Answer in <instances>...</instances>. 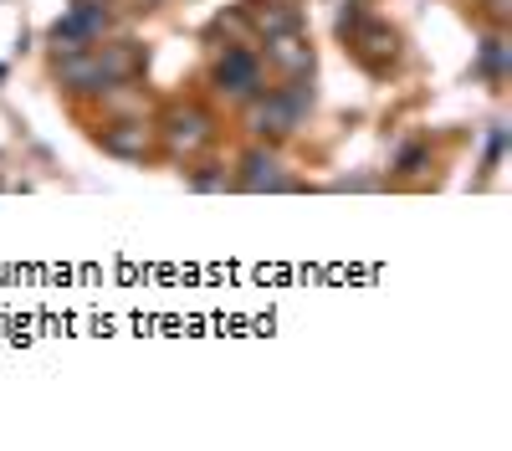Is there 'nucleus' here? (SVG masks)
I'll use <instances>...</instances> for the list:
<instances>
[{
  "label": "nucleus",
  "instance_id": "f257e3e1",
  "mask_svg": "<svg viewBox=\"0 0 512 451\" xmlns=\"http://www.w3.org/2000/svg\"><path fill=\"white\" fill-rule=\"evenodd\" d=\"M308 108H313L308 77H287L282 88H262L256 98H246V123L256 139H287L308 118Z\"/></svg>",
  "mask_w": 512,
  "mask_h": 451
},
{
  "label": "nucleus",
  "instance_id": "f03ea898",
  "mask_svg": "<svg viewBox=\"0 0 512 451\" xmlns=\"http://www.w3.org/2000/svg\"><path fill=\"white\" fill-rule=\"evenodd\" d=\"M216 88L226 93V98H236V103H246V98H256L267 88V72H262V57H256L251 47H231L221 62H216Z\"/></svg>",
  "mask_w": 512,
  "mask_h": 451
},
{
  "label": "nucleus",
  "instance_id": "7ed1b4c3",
  "mask_svg": "<svg viewBox=\"0 0 512 451\" xmlns=\"http://www.w3.org/2000/svg\"><path fill=\"white\" fill-rule=\"evenodd\" d=\"M210 139H216V129H210V113L205 108H169V118H164V149L169 154L195 159Z\"/></svg>",
  "mask_w": 512,
  "mask_h": 451
},
{
  "label": "nucleus",
  "instance_id": "20e7f679",
  "mask_svg": "<svg viewBox=\"0 0 512 451\" xmlns=\"http://www.w3.org/2000/svg\"><path fill=\"white\" fill-rule=\"evenodd\" d=\"M113 26V16L103 11V6H77V11H67V21H57L52 26V41H57V52H88V47H98L103 41V31Z\"/></svg>",
  "mask_w": 512,
  "mask_h": 451
},
{
  "label": "nucleus",
  "instance_id": "39448f33",
  "mask_svg": "<svg viewBox=\"0 0 512 451\" xmlns=\"http://www.w3.org/2000/svg\"><path fill=\"white\" fill-rule=\"evenodd\" d=\"M267 62L282 72V77H308L313 72V47L303 31H282V36H267Z\"/></svg>",
  "mask_w": 512,
  "mask_h": 451
},
{
  "label": "nucleus",
  "instance_id": "423d86ee",
  "mask_svg": "<svg viewBox=\"0 0 512 451\" xmlns=\"http://www.w3.org/2000/svg\"><path fill=\"white\" fill-rule=\"evenodd\" d=\"M241 190H292V175H287V164L272 154V149H251L241 159Z\"/></svg>",
  "mask_w": 512,
  "mask_h": 451
},
{
  "label": "nucleus",
  "instance_id": "0eeeda50",
  "mask_svg": "<svg viewBox=\"0 0 512 451\" xmlns=\"http://www.w3.org/2000/svg\"><path fill=\"white\" fill-rule=\"evenodd\" d=\"M246 21L262 31V36H282V31H303V11L292 0H251Z\"/></svg>",
  "mask_w": 512,
  "mask_h": 451
},
{
  "label": "nucleus",
  "instance_id": "6e6552de",
  "mask_svg": "<svg viewBox=\"0 0 512 451\" xmlns=\"http://www.w3.org/2000/svg\"><path fill=\"white\" fill-rule=\"evenodd\" d=\"M103 149L118 154V159H144L154 149V134L144 129V118H128V123H113V129H103Z\"/></svg>",
  "mask_w": 512,
  "mask_h": 451
},
{
  "label": "nucleus",
  "instance_id": "1a4fd4ad",
  "mask_svg": "<svg viewBox=\"0 0 512 451\" xmlns=\"http://www.w3.org/2000/svg\"><path fill=\"white\" fill-rule=\"evenodd\" d=\"M354 47L369 57V67H374V57H384V52H390L395 57V31H384V26H364L359 36H354Z\"/></svg>",
  "mask_w": 512,
  "mask_h": 451
},
{
  "label": "nucleus",
  "instance_id": "9d476101",
  "mask_svg": "<svg viewBox=\"0 0 512 451\" xmlns=\"http://www.w3.org/2000/svg\"><path fill=\"white\" fill-rule=\"evenodd\" d=\"M482 67H487V77H502L507 72V41L502 36H492L487 47H482Z\"/></svg>",
  "mask_w": 512,
  "mask_h": 451
},
{
  "label": "nucleus",
  "instance_id": "9b49d317",
  "mask_svg": "<svg viewBox=\"0 0 512 451\" xmlns=\"http://www.w3.org/2000/svg\"><path fill=\"white\" fill-rule=\"evenodd\" d=\"M77 6H103V0H77Z\"/></svg>",
  "mask_w": 512,
  "mask_h": 451
},
{
  "label": "nucleus",
  "instance_id": "f8f14e48",
  "mask_svg": "<svg viewBox=\"0 0 512 451\" xmlns=\"http://www.w3.org/2000/svg\"><path fill=\"white\" fill-rule=\"evenodd\" d=\"M144 6H159V0H144Z\"/></svg>",
  "mask_w": 512,
  "mask_h": 451
}]
</instances>
